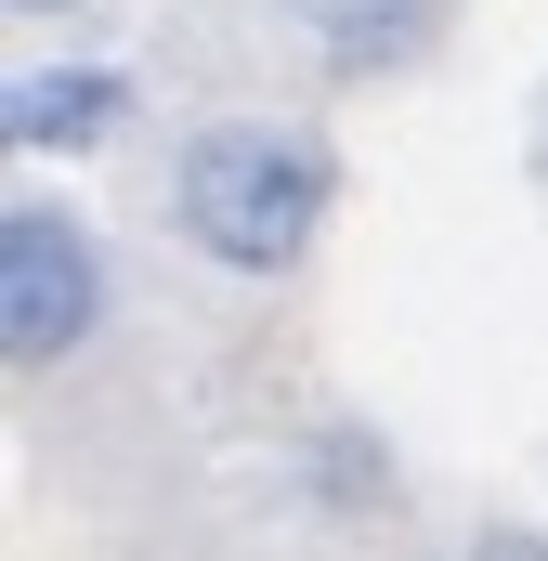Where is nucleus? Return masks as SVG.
<instances>
[{"label":"nucleus","mask_w":548,"mask_h":561,"mask_svg":"<svg viewBox=\"0 0 548 561\" xmlns=\"http://www.w3.org/2000/svg\"><path fill=\"white\" fill-rule=\"evenodd\" d=\"M327 209H340V157L300 144V131H274V118H209V131H183V157H170V236L196 262H222V275L313 262Z\"/></svg>","instance_id":"obj_1"},{"label":"nucleus","mask_w":548,"mask_h":561,"mask_svg":"<svg viewBox=\"0 0 548 561\" xmlns=\"http://www.w3.org/2000/svg\"><path fill=\"white\" fill-rule=\"evenodd\" d=\"M105 327V249L66 196H13L0 209V353L13 366H66L79 340Z\"/></svg>","instance_id":"obj_2"},{"label":"nucleus","mask_w":548,"mask_h":561,"mask_svg":"<svg viewBox=\"0 0 548 561\" xmlns=\"http://www.w3.org/2000/svg\"><path fill=\"white\" fill-rule=\"evenodd\" d=\"M0 131L26 157H92V144L132 131V66H26L0 92Z\"/></svg>","instance_id":"obj_3"},{"label":"nucleus","mask_w":548,"mask_h":561,"mask_svg":"<svg viewBox=\"0 0 548 561\" xmlns=\"http://www.w3.org/2000/svg\"><path fill=\"white\" fill-rule=\"evenodd\" d=\"M287 26L327 53V79H392L444 39V0H287Z\"/></svg>","instance_id":"obj_4"},{"label":"nucleus","mask_w":548,"mask_h":561,"mask_svg":"<svg viewBox=\"0 0 548 561\" xmlns=\"http://www.w3.org/2000/svg\"><path fill=\"white\" fill-rule=\"evenodd\" d=\"M470 561H548V536H483Z\"/></svg>","instance_id":"obj_5"},{"label":"nucleus","mask_w":548,"mask_h":561,"mask_svg":"<svg viewBox=\"0 0 548 561\" xmlns=\"http://www.w3.org/2000/svg\"><path fill=\"white\" fill-rule=\"evenodd\" d=\"M13 13H79V0H13Z\"/></svg>","instance_id":"obj_6"},{"label":"nucleus","mask_w":548,"mask_h":561,"mask_svg":"<svg viewBox=\"0 0 548 561\" xmlns=\"http://www.w3.org/2000/svg\"><path fill=\"white\" fill-rule=\"evenodd\" d=\"M536 183H548V118H536Z\"/></svg>","instance_id":"obj_7"}]
</instances>
